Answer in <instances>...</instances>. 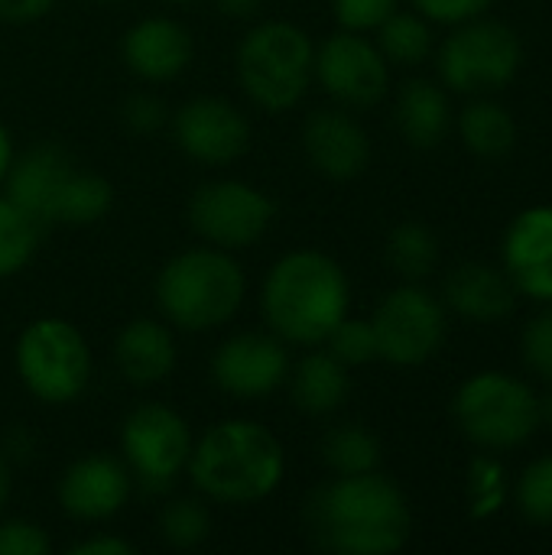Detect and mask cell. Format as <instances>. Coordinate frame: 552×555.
Here are the masks:
<instances>
[{
  "label": "cell",
  "mask_w": 552,
  "mask_h": 555,
  "mask_svg": "<svg viewBox=\"0 0 552 555\" xmlns=\"http://www.w3.org/2000/svg\"><path fill=\"white\" fill-rule=\"evenodd\" d=\"M309 540L335 555L400 553L413 533V511L397 481L381 472L335 475L303 504Z\"/></svg>",
  "instance_id": "1"
},
{
  "label": "cell",
  "mask_w": 552,
  "mask_h": 555,
  "mask_svg": "<svg viewBox=\"0 0 552 555\" xmlns=\"http://www.w3.org/2000/svg\"><path fill=\"white\" fill-rule=\"evenodd\" d=\"M351 312V283L345 267L312 247L273 260L260 286V315L290 348H319Z\"/></svg>",
  "instance_id": "2"
},
{
  "label": "cell",
  "mask_w": 552,
  "mask_h": 555,
  "mask_svg": "<svg viewBox=\"0 0 552 555\" xmlns=\"http://www.w3.org/2000/svg\"><path fill=\"white\" fill-rule=\"evenodd\" d=\"M185 475L205 501L251 507L280 491L286 452L264 423L231 416L195 439Z\"/></svg>",
  "instance_id": "3"
},
{
  "label": "cell",
  "mask_w": 552,
  "mask_h": 555,
  "mask_svg": "<svg viewBox=\"0 0 552 555\" xmlns=\"http://www.w3.org/2000/svg\"><path fill=\"white\" fill-rule=\"evenodd\" d=\"M153 296L163 322L189 335H205L234 322L247 296V276L231 250L211 244L185 247L156 273Z\"/></svg>",
  "instance_id": "4"
},
{
  "label": "cell",
  "mask_w": 552,
  "mask_h": 555,
  "mask_svg": "<svg viewBox=\"0 0 552 555\" xmlns=\"http://www.w3.org/2000/svg\"><path fill=\"white\" fill-rule=\"evenodd\" d=\"M241 91L264 114H286L303 104L316 81V42L290 20L254 23L234 52Z\"/></svg>",
  "instance_id": "5"
},
{
  "label": "cell",
  "mask_w": 552,
  "mask_h": 555,
  "mask_svg": "<svg viewBox=\"0 0 552 555\" xmlns=\"http://www.w3.org/2000/svg\"><path fill=\"white\" fill-rule=\"evenodd\" d=\"M13 367L33 400L42 406H68L85 397L94 358L75 322L62 315H39L20 332L13 345Z\"/></svg>",
  "instance_id": "6"
},
{
  "label": "cell",
  "mask_w": 552,
  "mask_h": 555,
  "mask_svg": "<svg viewBox=\"0 0 552 555\" xmlns=\"http://www.w3.org/2000/svg\"><path fill=\"white\" fill-rule=\"evenodd\" d=\"M452 416L472 446L504 452L530 442L540 429V397L530 384L504 371H482L455 390Z\"/></svg>",
  "instance_id": "7"
},
{
  "label": "cell",
  "mask_w": 552,
  "mask_h": 555,
  "mask_svg": "<svg viewBox=\"0 0 552 555\" xmlns=\"http://www.w3.org/2000/svg\"><path fill=\"white\" fill-rule=\"evenodd\" d=\"M439 78L449 91L459 94H491L508 88L521 65L524 46L517 33L501 20H468L459 23L436 52Z\"/></svg>",
  "instance_id": "8"
},
{
  "label": "cell",
  "mask_w": 552,
  "mask_h": 555,
  "mask_svg": "<svg viewBox=\"0 0 552 555\" xmlns=\"http://www.w3.org/2000/svg\"><path fill=\"white\" fill-rule=\"evenodd\" d=\"M192 446L185 416L166 403H140L120 423V459L146 494H166L185 475Z\"/></svg>",
  "instance_id": "9"
},
{
  "label": "cell",
  "mask_w": 552,
  "mask_h": 555,
  "mask_svg": "<svg viewBox=\"0 0 552 555\" xmlns=\"http://www.w3.org/2000/svg\"><path fill=\"white\" fill-rule=\"evenodd\" d=\"M371 325L377 335V358L394 367H420L433 361L449 332L446 302L407 280L377 302Z\"/></svg>",
  "instance_id": "10"
},
{
  "label": "cell",
  "mask_w": 552,
  "mask_h": 555,
  "mask_svg": "<svg viewBox=\"0 0 552 555\" xmlns=\"http://www.w3.org/2000/svg\"><path fill=\"white\" fill-rule=\"evenodd\" d=\"M273 198L247 179H208L189 198L192 231L221 250L254 247L273 224Z\"/></svg>",
  "instance_id": "11"
},
{
  "label": "cell",
  "mask_w": 552,
  "mask_h": 555,
  "mask_svg": "<svg viewBox=\"0 0 552 555\" xmlns=\"http://www.w3.org/2000/svg\"><path fill=\"white\" fill-rule=\"evenodd\" d=\"M316 81L345 111H368L390 91V62L368 33L335 29L316 46Z\"/></svg>",
  "instance_id": "12"
},
{
  "label": "cell",
  "mask_w": 552,
  "mask_h": 555,
  "mask_svg": "<svg viewBox=\"0 0 552 555\" xmlns=\"http://www.w3.org/2000/svg\"><path fill=\"white\" fill-rule=\"evenodd\" d=\"M172 143L192 163L202 166H231L251 150V120L247 114L218 94H198L179 104L169 114Z\"/></svg>",
  "instance_id": "13"
},
{
  "label": "cell",
  "mask_w": 552,
  "mask_h": 555,
  "mask_svg": "<svg viewBox=\"0 0 552 555\" xmlns=\"http://www.w3.org/2000/svg\"><path fill=\"white\" fill-rule=\"evenodd\" d=\"M290 345L267 332H238L211 358V380L234 400L273 397L290 377Z\"/></svg>",
  "instance_id": "14"
},
{
  "label": "cell",
  "mask_w": 552,
  "mask_h": 555,
  "mask_svg": "<svg viewBox=\"0 0 552 555\" xmlns=\"http://www.w3.org/2000/svg\"><path fill=\"white\" fill-rule=\"evenodd\" d=\"M133 494V478L117 455H81L75 459L55 488L59 507L75 524H107L114 520Z\"/></svg>",
  "instance_id": "15"
},
{
  "label": "cell",
  "mask_w": 552,
  "mask_h": 555,
  "mask_svg": "<svg viewBox=\"0 0 552 555\" xmlns=\"http://www.w3.org/2000/svg\"><path fill=\"white\" fill-rule=\"evenodd\" d=\"M78 169V159L55 140L33 143L29 150L16 153L10 176L3 182V195L16 202L39 228L55 224L59 202Z\"/></svg>",
  "instance_id": "16"
},
{
  "label": "cell",
  "mask_w": 552,
  "mask_h": 555,
  "mask_svg": "<svg viewBox=\"0 0 552 555\" xmlns=\"http://www.w3.org/2000/svg\"><path fill=\"white\" fill-rule=\"evenodd\" d=\"M303 153L309 166L332 179V182H351L371 166V137L358 124V117L345 107H319L303 120L299 130Z\"/></svg>",
  "instance_id": "17"
},
{
  "label": "cell",
  "mask_w": 552,
  "mask_h": 555,
  "mask_svg": "<svg viewBox=\"0 0 552 555\" xmlns=\"http://www.w3.org/2000/svg\"><path fill=\"white\" fill-rule=\"evenodd\" d=\"M501 263L517 293L552 306V205L524 208L508 224Z\"/></svg>",
  "instance_id": "18"
},
{
  "label": "cell",
  "mask_w": 552,
  "mask_h": 555,
  "mask_svg": "<svg viewBox=\"0 0 552 555\" xmlns=\"http://www.w3.org/2000/svg\"><path fill=\"white\" fill-rule=\"evenodd\" d=\"M195 55V39L176 16H143L127 26L120 39V59L130 75L146 85L176 81Z\"/></svg>",
  "instance_id": "19"
},
{
  "label": "cell",
  "mask_w": 552,
  "mask_h": 555,
  "mask_svg": "<svg viewBox=\"0 0 552 555\" xmlns=\"http://www.w3.org/2000/svg\"><path fill=\"white\" fill-rule=\"evenodd\" d=\"M442 302L455 315H462L468 322L498 325L514 312L517 289H514V283L508 280L504 270H498L491 263H482V260H468V263H459L446 276Z\"/></svg>",
  "instance_id": "20"
},
{
  "label": "cell",
  "mask_w": 552,
  "mask_h": 555,
  "mask_svg": "<svg viewBox=\"0 0 552 555\" xmlns=\"http://www.w3.org/2000/svg\"><path fill=\"white\" fill-rule=\"evenodd\" d=\"M117 374L130 387H156L176 371V338L169 322L133 319L114 338Z\"/></svg>",
  "instance_id": "21"
},
{
  "label": "cell",
  "mask_w": 552,
  "mask_h": 555,
  "mask_svg": "<svg viewBox=\"0 0 552 555\" xmlns=\"http://www.w3.org/2000/svg\"><path fill=\"white\" fill-rule=\"evenodd\" d=\"M290 397L293 406L306 416H332L345 406L351 393L348 367L329 351V348H309L293 367H290Z\"/></svg>",
  "instance_id": "22"
},
{
  "label": "cell",
  "mask_w": 552,
  "mask_h": 555,
  "mask_svg": "<svg viewBox=\"0 0 552 555\" xmlns=\"http://www.w3.org/2000/svg\"><path fill=\"white\" fill-rule=\"evenodd\" d=\"M394 120L407 146L413 150H436L452 127V104L442 85L429 78L403 81L394 107Z\"/></svg>",
  "instance_id": "23"
},
{
  "label": "cell",
  "mask_w": 552,
  "mask_h": 555,
  "mask_svg": "<svg viewBox=\"0 0 552 555\" xmlns=\"http://www.w3.org/2000/svg\"><path fill=\"white\" fill-rule=\"evenodd\" d=\"M459 137L475 156L501 159L517 146V124L504 104L478 98L459 114Z\"/></svg>",
  "instance_id": "24"
},
{
  "label": "cell",
  "mask_w": 552,
  "mask_h": 555,
  "mask_svg": "<svg viewBox=\"0 0 552 555\" xmlns=\"http://www.w3.org/2000/svg\"><path fill=\"white\" fill-rule=\"evenodd\" d=\"M377 49L390 65L416 68L433 55V23L420 13L397 10L377 26Z\"/></svg>",
  "instance_id": "25"
},
{
  "label": "cell",
  "mask_w": 552,
  "mask_h": 555,
  "mask_svg": "<svg viewBox=\"0 0 552 555\" xmlns=\"http://www.w3.org/2000/svg\"><path fill=\"white\" fill-rule=\"evenodd\" d=\"M381 439L358 426V423H342L325 433L322 439V462L332 475H368L381 468Z\"/></svg>",
  "instance_id": "26"
},
{
  "label": "cell",
  "mask_w": 552,
  "mask_h": 555,
  "mask_svg": "<svg viewBox=\"0 0 552 555\" xmlns=\"http://www.w3.org/2000/svg\"><path fill=\"white\" fill-rule=\"evenodd\" d=\"M111 205H114V185L101 172L78 166L62 202H59L55 224H65V228L98 224L111 211Z\"/></svg>",
  "instance_id": "27"
},
{
  "label": "cell",
  "mask_w": 552,
  "mask_h": 555,
  "mask_svg": "<svg viewBox=\"0 0 552 555\" xmlns=\"http://www.w3.org/2000/svg\"><path fill=\"white\" fill-rule=\"evenodd\" d=\"M387 263L407 283H420L439 263V237L423 221H403L387 237Z\"/></svg>",
  "instance_id": "28"
},
{
  "label": "cell",
  "mask_w": 552,
  "mask_h": 555,
  "mask_svg": "<svg viewBox=\"0 0 552 555\" xmlns=\"http://www.w3.org/2000/svg\"><path fill=\"white\" fill-rule=\"evenodd\" d=\"M42 228L0 192V280L23 273L39 250Z\"/></svg>",
  "instance_id": "29"
},
{
  "label": "cell",
  "mask_w": 552,
  "mask_h": 555,
  "mask_svg": "<svg viewBox=\"0 0 552 555\" xmlns=\"http://www.w3.org/2000/svg\"><path fill=\"white\" fill-rule=\"evenodd\" d=\"M159 537L172 546V550H198L202 543H208L211 537V511L205 504V498H172L163 511H159Z\"/></svg>",
  "instance_id": "30"
},
{
  "label": "cell",
  "mask_w": 552,
  "mask_h": 555,
  "mask_svg": "<svg viewBox=\"0 0 552 555\" xmlns=\"http://www.w3.org/2000/svg\"><path fill=\"white\" fill-rule=\"evenodd\" d=\"M511 485L504 465L491 455L482 452L468 465V514L472 520H491L508 507Z\"/></svg>",
  "instance_id": "31"
},
{
  "label": "cell",
  "mask_w": 552,
  "mask_h": 555,
  "mask_svg": "<svg viewBox=\"0 0 552 555\" xmlns=\"http://www.w3.org/2000/svg\"><path fill=\"white\" fill-rule=\"evenodd\" d=\"M517 511L534 527H552V455H540L524 468L514 491Z\"/></svg>",
  "instance_id": "32"
},
{
  "label": "cell",
  "mask_w": 552,
  "mask_h": 555,
  "mask_svg": "<svg viewBox=\"0 0 552 555\" xmlns=\"http://www.w3.org/2000/svg\"><path fill=\"white\" fill-rule=\"evenodd\" d=\"M322 348H329L345 367H361L377 361V335L371 319H355L351 312L329 332V338L322 341Z\"/></svg>",
  "instance_id": "33"
},
{
  "label": "cell",
  "mask_w": 552,
  "mask_h": 555,
  "mask_svg": "<svg viewBox=\"0 0 552 555\" xmlns=\"http://www.w3.org/2000/svg\"><path fill=\"white\" fill-rule=\"evenodd\" d=\"M169 104L153 91H133L120 104V127L133 137H153L169 127Z\"/></svg>",
  "instance_id": "34"
},
{
  "label": "cell",
  "mask_w": 552,
  "mask_h": 555,
  "mask_svg": "<svg viewBox=\"0 0 552 555\" xmlns=\"http://www.w3.org/2000/svg\"><path fill=\"white\" fill-rule=\"evenodd\" d=\"M400 10V0H332V16L338 29L377 33V26Z\"/></svg>",
  "instance_id": "35"
},
{
  "label": "cell",
  "mask_w": 552,
  "mask_h": 555,
  "mask_svg": "<svg viewBox=\"0 0 552 555\" xmlns=\"http://www.w3.org/2000/svg\"><path fill=\"white\" fill-rule=\"evenodd\" d=\"M49 550L52 540L36 520L0 517V555H46Z\"/></svg>",
  "instance_id": "36"
},
{
  "label": "cell",
  "mask_w": 552,
  "mask_h": 555,
  "mask_svg": "<svg viewBox=\"0 0 552 555\" xmlns=\"http://www.w3.org/2000/svg\"><path fill=\"white\" fill-rule=\"evenodd\" d=\"M521 351H524V364L552 384V309L534 315L527 322L524 338H521Z\"/></svg>",
  "instance_id": "37"
},
{
  "label": "cell",
  "mask_w": 552,
  "mask_h": 555,
  "mask_svg": "<svg viewBox=\"0 0 552 555\" xmlns=\"http://www.w3.org/2000/svg\"><path fill=\"white\" fill-rule=\"evenodd\" d=\"M420 16L439 26H459L468 20H478L491 10L495 0H410Z\"/></svg>",
  "instance_id": "38"
},
{
  "label": "cell",
  "mask_w": 552,
  "mask_h": 555,
  "mask_svg": "<svg viewBox=\"0 0 552 555\" xmlns=\"http://www.w3.org/2000/svg\"><path fill=\"white\" fill-rule=\"evenodd\" d=\"M68 555H137V546L117 533H104V530H94L81 540H75L68 546Z\"/></svg>",
  "instance_id": "39"
},
{
  "label": "cell",
  "mask_w": 552,
  "mask_h": 555,
  "mask_svg": "<svg viewBox=\"0 0 552 555\" xmlns=\"http://www.w3.org/2000/svg\"><path fill=\"white\" fill-rule=\"evenodd\" d=\"M59 0H0V20L13 26H26L42 20Z\"/></svg>",
  "instance_id": "40"
},
{
  "label": "cell",
  "mask_w": 552,
  "mask_h": 555,
  "mask_svg": "<svg viewBox=\"0 0 552 555\" xmlns=\"http://www.w3.org/2000/svg\"><path fill=\"white\" fill-rule=\"evenodd\" d=\"M215 7H218L221 16L247 23V20H254L264 10V0H215Z\"/></svg>",
  "instance_id": "41"
},
{
  "label": "cell",
  "mask_w": 552,
  "mask_h": 555,
  "mask_svg": "<svg viewBox=\"0 0 552 555\" xmlns=\"http://www.w3.org/2000/svg\"><path fill=\"white\" fill-rule=\"evenodd\" d=\"M3 455H7V462H10V455L13 459H33V449H36V442H33V436H26L23 429H13L10 436H7V442H3Z\"/></svg>",
  "instance_id": "42"
},
{
  "label": "cell",
  "mask_w": 552,
  "mask_h": 555,
  "mask_svg": "<svg viewBox=\"0 0 552 555\" xmlns=\"http://www.w3.org/2000/svg\"><path fill=\"white\" fill-rule=\"evenodd\" d=\"M13 159H16V143H13L10 127L0 120V189H3V182H7V176H10Z\"/></svg>",
  "instance_id": "43"
},
{
  "label": "cell",
  "mask_w": 552,
  "mask_h": 555,
  "mask_svg": "<svg viewBox=\"0 0 552 555\" xmlns=\"http://www.w3.org/2000/svg\"><path fill=\"white\" fill-rule=\"evenodd\" d=\"M10 491H13L10 462H7V455L0 452V517H3V511H7V504H10Z\"/></svg>",
  "instance_id": "44"
},
{
  "label": "cell",
  "mask_w": 552,
  "mask_h": 555,
  "mask_svg": "<svg viewBox=\"0 0 552 555\" xmlns=\"http://www.w3.org/2000/svg\"><path fill=\"white\" fill-rule=\"evenodd\" d=\"M540 423H547L552 429V393H547V397L540 400Z\"/></svg>",
  "instance_id": "45"
},
{
  "label": "cell",
  "mask_w": 552,
  "mask_h": 555,
  "mask_svg": "<svg viewBox=\"0 0 552 555\" xmlns=\"http://www.w3.org/2000/svg\"><path fill=\"white\" fill-rule=\"evenodd\" d=\"M169 7H195L198 0H166Z\"/></svg>",
  "instance_id": "46"
},
{
  "label": "cell",
  "mask_w": 552,
  "mask_h": 555,
  "mask_svg": "<svg viewBox=\"0 0 552 555\" xmlns=\"http://www.w3.org/2000/svg\"><path fill=\"white\" fill-rule=\"evenodd\" d=\"M98 3H120V0H98Z\"/></svg>",
  "instance_id": "47"
}]
</instances>
